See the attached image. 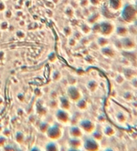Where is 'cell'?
I'll use <instances>...</instances> for the list:
<instances>
[{
  "mask_svg": "<svg viewBox=\"0 0 137 151\" xmlns=\"http://www.w3.org/2000/svg\"><path fill=\"white\" fill-rule=\"evenodd\" d=\"M121 17L125 23L133 24L137 19V9L133 4H126L121 12Z\"/></svg>",
  "mask_w": 137,
  "mask_h": 151,
  "instance_id": "1",
  "label": "cell"
},
{
  "mask_svg": "<svg viewBox=\"0 0 137 151\" xmlns=\"http://www.w3.org/2000/svg\"><path fill=\"white\" fill-rule=\"evenodd\" d=\"M114 31V25L110 21H103L100 23V34L103 37L111 36Z\"/></svg>",
  "mask_w": 137,
  "mask_h": 151,
  "instance_id": "2",
  "label": "cell"
},
{
  "mask_svg": "<svg viewBox=\"0 0 137 151\" xmlns=\"http://www.w3.org/2000/svg\"><path fill=\"white\" fill-rule=\"evenodd\" d=\"M46 134L49 138L52 140H56L61 137V129L58 126H51L48 128Z\"/></svg>",
  "mask_w": 137,
  "mask_h": 151,
  "instance_id": "3",
  "label": "cell"
},
{
  "mask_svg": "<svg viewBox=\"0 0 137 151\" xmlns=\"http://www.w3.org/2000/svg\"><path fill=\"white\" fill-rule=\"evenodd\" d=\"M120 41H121L122 48H123L125 50H133L135 47V46H136L134 40L132 37H128V36L121 37Z\"/></svg>",
  "mask_w": 137,
  "mask_h": 151,
  "instance_id": "4",
  "label": "cell"
},
{
  "mask_svg": "<svg viewBox=\"0 0 137 151\" xmlns=\"http://www.w3.org/2000/svg\"><path fill=\"white\" fill-rule=\"evenodd\" d=\"M56 117L60 123H67L70 120V116L68 112L64 109H59L56 113Z\"/></svg>",
  "mask_w": 137,
  "mask_h": 151,
  "instance_id": "5",
  "label": "cell"
},
{
  "mask_svg": "<svg viewBox=\"0 0 137 151\" xmlns=\"http://www.w3.org/2000/svg\"><path fill=\"white\" fill-rule=\"evenodd\" d=\"M68 95L70 99L73 101H79L80 99V93L79 89L75 87H70L68 89Z\"/></svg>",
  "mask_w": 137,
  "mask_h": 151,
  "instance_id": "6",
  "label": "cell"
},
{
  "mask_svg": "<svg viewBox=\"0 0 137 151\" xmlns=\"http://www.w3.org/2000/svg\"><path fill=\"white\" fill-rule=\"evenodd\" d=\"M84 147H85L86 150L88 151H97L99 149V146L96 141H94L93 139H87L85 142H84Z\"/></svg>",
  "mask_w": 137,
  "mask_h": 151,
  "instance_id": "7",
  "label": "cell"
},
{
  "mask_svg": "<svg viewBox=\"0 0 137 151\" xmlns=\"http://www.w3.org/2000/svg\"><path fill=\"white\" fill-rule=\"evenodd\" d=\"M115 32H116L118 37H126L129 35V28L126 27L125 26H119L116 27V29H115Z\"/></svg>",
  "mask_w": 137,
  "mask_h": 151,
  "instance_id": "8",
  "label": "cell"
},
{
  "mask_svg": "<svg viewBox=\"0 0 137 151\" xmlns=\"http://www.w3.org/2000/svg\"><path fill=\"white\" fill-rule=\"evenodd\" d=\"M80 127H81V128L83 129V130L86 131V132H91L93 130V128H94L93 123L89 121V120H83V121H81Z\"/></svg>",
  "mask_w": 137,
  "mask_h": 151,
  "instance_id": "9",
  "label": "cell"
},
{
  "mask_svg": "<svg viewBox=\"0 0 137 151\" xmlns=\"http://www.w3.org/2000/svg\"><path fill=\"white\" fill-rule=\"evenodd\" d=\"M109 3L110 7L114 11H117L123 6V0H109Z\"/></svg>",
  "mask_w": 137,
  "mask_h": 151,
  "instance_id": "10",
  "label": "cell"
},
{
  "mask_svg": "<svg viewBox=\"0 0 137 151\" xmlns=\"http://www.w3.org/2000/svg\"><path fill=\"white\" fill-rule=\"evenodd\" d=\"M102 54L105 57L108 58H113L115 56V51L112 48V47H104V48L102 49Z\"/></svg>",
  "mask_w": 137,
  "mask_h": 151,
  "instance_id": "11",
  "label": "cell"
},
{
  "mask_svg": "<svg viewBox=\"0 0 137 151\" xmlns=\"http://www.w3.org/2000/svg\"><path fill=\"white\" fill-rule=\"evenodd\" d=\"M60 107H61V109H64V110H68L70 109V103L68 99H66V98L60 99Z\"/></svg>",
  "mask_w": 137,
  "mask_h": 151,
  "instance_id": "12",
  "label": "cell"
},
{
  "mask_svg": "<svg viewBox=\"0 0 137 151\" xmlns=\"http://www.w3.org/2000/svg\"><path fill=\"white\" fill-rule=\"evenodd\" d=\"M45 150L46 151H59V147L55 142L51 141V142L47 143V145L45 147Z\"/></svg>",
  "mask_w": 137,
  "mask_h": 151,
  "instance_id": "13",
  "label": "cell"
},
{
  "mask_svg": "<svg viewBox=\"0 0 137 151\" xmlns=\"http://www.w3.org/2000/svg\"><path fill=\"white\" fill-rule=\"evenodd\" d=\"M70 133L73 137H80L81 136V131L80 129L77 127H72L70 129Z\"/></svg>",
  "mask_w": 137,
  "mask_h": 151,
  "instance_id": "14",
  "label": "cell"
},
{
  "mask_svg": "<svg viewBox=\"0 0 137 151\" xmlns=\"http://www.w3.org/2000/svg\"><path fill=\"white\" fill-rule=\"evenodd\" d=\"M69 144H70L71 148H78L80 145V142L78 139V137H73L69 141Z\"/></svg>",
  "mask_w": 137,
  "mask_h": 151,
  "instance_id": "15",
  "label": "cell"
},
{
  "mask_svg": "<svg viewBox=\"0 0 137 151\" xmlns=\"http://www.w3.org/2000/svg\"><path fill=\"white\" fill-rule=\"evenodd\" d=\"M98 45L100 46V47H107L108 46V44H109V40H108V38H106L105 37H99L98 38Z\"/></svg>",
  "mask_w": 137,
  "mask_h": 151,
  "instance_id": "16",
  "label": "cell"
},
{
  "mask_svg": "<svg viewBox=\"0 0 137 151\" xmlns=\"http://www.w3.org/2000/svg\"><path fill=\"white\" fill-rule=\"evenodd\" d=\"M24 138H25V137L22 132H17L15 134V139L17 143H22L24 141Z\"/></svg>",
  "mask_w": 137,
  "mask_h": 151,
  "instance_id": "17",
  "label": "cell"
},
{
  "mask_svg": "<svg viewBox=\"0 0 137 151\" xmlns=\"http://www.w3.org/2000/svg\"><path fill=\"white\" fill-rule=\"evenodd\" d=\"M99 18V14H94V15H91L89 18V22L90 23H93V24H95L97 22V20Z\"/></svg>",
  "mask_w": 137,
  "mask_h": 151,
  "instance_id": "18",
  "label": "cell"
},
{
  "mask_svg": "<svg viewBox=\"0 0 137 151\" xmlns=\"http://www.w3.org/2000/svg\"><path fill=\"white\" fill-rule=\"evenodd\" d=\"M49 127V126L47 123H42V124L39 126V130H40L42 133H46Z\"/></svg>",
  "mask_w": 137,
  "mask_h": 151,
  "instance_id": "19",
  "label": "cell"
},
{
  "mask_svg": "<svg viewBox=\"0 0 137 151\" xmlns=\"http://www.w3.org/2000/svg\"><path fill=\"white\" fill-rule=\"evenodd\" d=\"M88 87H89V88L91 90V91H94L96 89V88H97V83L95 82V81H91L89 84H88Z\"/></svg>",
  "mask_w": 137,
  "mask_h": 151,
  "instance_id": "20",
  "label": "cell"
},
{
  "mask_svg": "<svg viewBox=\"0 0 137 151\" xmlns=\"http://www.w3.org/2000/svg\"><path fill=\"white\" fill-rule=\"evenodd\" d=\"M77 106L80 107V109H85L86 107V102L84 101V100H80L77 104Z\"/></svg>",
  "mask_w": 137,
  "mask_h": 151,
  "instance_id": "21",
  "label": "cell"
},
{
  "mask_svg": "<svg viewBox=\"0 0 137 151\" xmlns=\"http://www.w3.org/2000/svg\"><path fill=\"white\" fill-rule=\"evenodd\" d=\"M7 143V138L3 136H0V147H4Z\"/></svg>",
  "mask_w": 137,
  "mask_h": 151,
  "instance_id": "22",
  "label": "cell"
},
{
  "mask_svg": "<svg viewBox=\"0 0 137 151\" xmlns=\"http://www.w3.org/2000/svg\"><path fill=\"white\" fill-rule=\"evenodd\" d=\"M3 147H4V148H3L4 151H15L12 146H8V145L7 146V145H5Z\"/></svg>",
  "mask_w": 137,
  "mask_h": 151,
  "instance_id": "23",
  "label": "cell"
},
{
  "mask_svg": "<svg viewBox=\"0 0 137 151\" xmlns=\"http://www.w3.org/2000/svg\"><path fill=\"white\" fill-rule=\"evenodd\" d=\"M90 2H91L92 5H94V6H97V5L100 4L101 0H90Z\"/></svg>",
  "mask_w": 137,
  "mask_h": 151,
  "instance_id": "24",
  "label": "cell"
},
{
  "mask_svg": "<svg viewBox=\"0 0 137 151\" xmlns=\"http://www.w3.org/2000/svg\"><path fill=\"white\" fill-rule=\"evenodd\" d=\"M82 31L84 32V33H89V32H90V28L87 26H83L82 27Z\"/></svg>",
  "mask_w": 137,
  "mask_h": 151,
  "instance_id": "25",
  "label": "cell"
},
{
  "mask_svg": "<svg viewBox=\"0 0 137 151\" xmlns=\"http://www.w3.org/2000/svg\"><path fill=\"white\" fill-rule=\"evenodd\" d=\"M30 151H41L38 147H32L30 149Z\"/></svg>",
  "mask_w": 137,
  "mask_h": 151,
  "instance_id": "26",
  "label": "cell"
},
{
  "mask_svg": "<svg viewBox=\"0 0 137 151\" xmlns=\"http://www.w3.org/2000/svg\"><path fill=\"white\" fill-rule=\"evenodd\" d=\"M133 26H134V27H135V28L137 29V19H136V20L134 21V22H133Z\"/></svg>",
  "mask_w": 137,
  "mask_h": 151,
  "instance_id": "27",
  "label": "cell"
},
{
  "mask_svg": "<svg viewBox=\"0 0 137 151\" xmlns=\"http://www.w3.org/2000/svg\"><path fill=\"white\" fill-rule=\"evenodd\" d=\"M69 151H80V150H78L77 148H71V147H70V148L69 149Z\"/></svg>",
  "mask_w": 137,
  "mask_h": 151,
  "instance_id": "28",
  "label": "cell"
},
{
  "mask_svg": "<svg viewBox=\"0 0 137 151\" xmlns=\"http://www.w3.org/2000/svg\"><path fill=\"white\" fill-rule=\"evenodd\" d=\"M133 5H134V6H135V7H136V9H137V0H134Z\"/></svg>",
  "mask_w": 137,
  "mask_h": 151,
  "instance_id": "29",
  "label": "cell"
},
{
  "mask_svg": "<svg viewBox=\"0 0 137 151\" xmlns=\"http://www.w3.org/2000/svg\"><path fill=\"white\" fill-rule=\"evenodd\" d=\"M133 1H134V0H133Z\"/></svg>",
  "mask_w": 137,
  "mask_h": 151,
  "instance_id": "30",
  "label": "cell"
}]
</instances>
